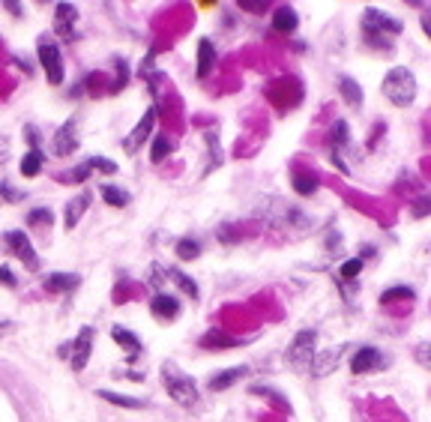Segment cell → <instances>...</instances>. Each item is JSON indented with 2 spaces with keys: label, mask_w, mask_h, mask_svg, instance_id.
Here are the masks:
<instances>
[{
  "label": "cell",
  "mask_w": 431,
  "mask_h": 422,
  "mask_svg": "<svg viewBox=\"0 0 431 422\" xmlns=\"http://www.w3.org/2000/svg\"><path fill=\"white\" fill-rule=\"evenodd\" d=\"M339 93L344 96V102H348L350 108H359V105H363V99H366L363 96V87H359V84L353 81L350 75H339Z\"/></svg>",
  "instance_id": "cell-24"
},
{
  "label": "cell",
  "mask_w": 431,
  "mask_h": 422,
  "mask_svg": "<svg viewBox=\"0 0 431 422\" xmlns=\"http://www.w3.org/2000/svg\"><path fill=\"white\" fill-rule=\"evenodd\" d=\"M216 69V45L210 39L198 42V78H207Z\"/></svg>",
  "instance_id": "cell-22"
},
{
  "label": "cell",
  "mask_w": 431,
  "mask_h": 422,
  "mask_svg": "<svg viewBox=\"0 0 431 422\" xmlns=\"http://www.w3.org/2000/svg\"><path fill=\"white\" fill-rule=\"evenodd\" d=\"M381 90L395 108H408V105H413V99H417V75L404 66H395L383 75Z\"/></svg>",
  "instance_id": "cell-4"
},
{
  "label": "cell",
  "mask_w": 431,
  "mask_h": 422,
  "mask_svg": "<svg viewBox=\"0 0 431 422\" xmlns=\"http://www.w3.org/2000/svg\"><path fill=\"white\" fill-rule=\"evenodd\" d=\"M0 285H6V288H19V279H15V273L10 270V266H0Z\"/></svg>",
  "instance_id": "cell-40"
},
{
  "label": "cell",
  "mask_w": 431,
  "mask_h": 422,
  "mask_svg": "<svg viewBox=\"0 0 431 422\" xmlns=\"http://www.w3.org/2000/svg\"><path fill=\"white\" fill-rule=\"evenodd\" d=\"M96 399H105L108 404H117V408H129V410H141V408H150L144 399H135V395H120V392H111V390H96Z\"/></svg>",
  "instance_id": "cell-23"
},
{
  "label": "cell",
  "mask_w": 431,
  "mask_h": 422,
  "mask_svg": "<svg viewBox=\"0 0 431 422\" xmlns=\"http://www.w3.org/2000/svg\"><path fill=\"white\" fill-rule=\"evenodd\" d=\"M3 10H10L12 15H21V6L19 3H3Z\"/></svg>",
  "instance_id": "cell-45"
},
{
  "label": "cell",
  "mask_w": 431,
  "mask_h": 422,
  "mask_svg": "<svg viewBox=\"0 0 431 422\" xmlns=\"http://www.w3.org/2000/svg\"><path fill=\"white\" fill-rule=\"evenodd\" d=\"M153 123H156V108H147V111H144V117L138 120V126L132 129V135L123 141V150L126 153H138V147H141V144L153 135Z\"/></svg>",
  "instance_id": "cell-11"
},
{
  "label": "cell",
  "mask_w": 431,
  "mask_h": 422,
  "mask_svg": "<svg viewBox=\"0 0 431 422\" xmlns=\"http://www.w3.org/2000/svg\"><path fill=\"white\" fill-rule=\"evenodd\" d=\"M266 3H252V0H243V3H240V10H249V12H261Z\"/></svg>",
  "instance_id": "cell-44"
},
{
  "label": "cell",
  "mask_w": 431,
  "mask_h": 422,
  "mask_svg": "<svg viewBox=\"0 0 431 422\" xmlns=\"http://www.w3.org/2000/svg\"><path fill=\"white\" fill-rule=\"evenodd\" d=\"M126 84H129V66L123 63V60H117V81H114V87H111V93L123 90Z\"/></svg>",
  "instance_id": "cell-38"
},
{
  "label": "cell",
  "mask_w": 431,
  "mask_h": 422,
  "mask_svg": "<svg viewBox=\"0 0 431 422\" xmlns=\"http://www.w3.org/2000/svg\"><path fill=\"white\" fill-rule=\"evenodd\" d=\"M36 54H39V63H42V72H45L48 84H54V87H60L66 78V66H63V54H60L57 42L48 36H39L36 42Z\"/></svg>",
  "instance_id": "cell-5"
},
{
  "label": "cell",
  "mask_w": 431,
  "mask_h": 422,
  "mask_svg": "<svg viewBox=\"0 0 431 422\" xmlns=\"http://www.w3.org/2000/svg\"><path fill=\"white\" fill-rule=\"evenodd\" d=\"M24 222H28L30 228H36V225L51 228V222H54V213H51L48 207H36V210H30L28 216H24Z\"/></svg>",
  "instance_id": "cell-34"
},
{
  "label": "cell",
  "mask_w": 431,
  "mask_h": 422,
  "mask_svg": "<svg viewBox=\"0 0 431 422\" xmlns=\"http://www.w3.org/2000/svg\"><path fill=\"white\" fill-rule=\"evenodd\" d=\"M111 339H114L120 348L129 354V359L141 357V341H138V335L132 330H126V326H111Z\"/></svg>",
  "instance_id": "cell-21"
},
{
  "label": "cell",
  "mask_w": 431,
  "mask_h": 422,
  "mask_svg": "<svg viewBox=\"0 0 431 422\" xmlns=\"http://www.w3.org/2000/svg\"><path fill=\"white\" fill-rule=\"evenodd\" d=\"M3 243H6V249L19 257V261L28 266L30 273H36L39 270V257H36V249H33V243L28 240V234L24 231H6L3 234Z\"/></svg>",
  "instance_id": "cell-8"
},
{
  "label": "cell",
  "mask_w": 431,
  "mask_h": 422,
  "mask_svg": "<svg viewBox=\"0 0 431 422\" xmlns=\"http://www.w3.org/2000/svg\"><path fill=\"white\" fill-rule=\"evenodd\" d=\"M165 275H171V279H174V285H177L180 291H183L186 297H192V299H198V297H201V291H198V285H195L192 279H189L186 273H180L177 266H165Z\"/></svg>",
  "instance_id": "cell-26"
},
{
  "label": "cell",
  "mask_w": 431,
  "mask_h": 422,
  "mask_svg": "<svg viewBox=\"0 0 431 422\" xmlns=\"http://www.w3.org/2000/svg\"><path fill=\"white\" fill-rule=\"evenodd\" d=\"M75 19H78V10L72 3H54V33L63 36L66 42L75 39V30H72Z\"/></svg>",
  "instance_id": "cell-13"
},
{
  "label": "cell",
  "mask_w": 431,
  "mask_h": 422,
  "mask_svg": "<svg viewBox=\"0 0 431 422\" xmlns=\"http://www.w3.org/2000/svg\"><path fill=\"white\" fill-rule=\"evenodd\" d=\"M249 374V366H231L225 368V372H219V374H213L210 381H207V386H210V392H225L231 390L240 377H246Z\"/></svg>",
  "instance_id": "cell-16"
},
{
  "label": "cell",
  "mask_w": 431,
  "mask_h": 422,
  "mask_svg": "<svg viewBox=\"0 0 431 422\" xmlns=\"http://www.w3.org/2000/svg\"><path fill=\"white\" fill-rule=\"evenodd\" d=\"M138 72H141V78H147V81H150V90L156 93V84H159V72H156V48H150V51H147V57L141 60V69H138Z\"/></svg>",
  "instance_id": "cell-30"
},
{
  "label": "cell",
  "mask_w": 431,
  "mask_h": 422,
  "mask_svg": "<svg viewBox=\"0 0 431 422\" xmlns=\"http://www.w3.org/2000/svg\"><path fill=\"white\" fill-rule=\"evenodd\" d=\"M162 386L168 390V395L174 399L180 408H195L198 404V383L186 372H180L177 363H162Z\"/></svg>",
  "instance_id": "cell-3"
},
{
  "label": "cell",
  "mask_w": 431,
  "mask_h": 422,
  "mask_svg": "<svg viewBox=\"0 0 431 422\" xmlns=\"http://www.w3.org/2000/svg\"><path fill=\"white\" fill-rule=\"evenodd\" d=\"M294 192L297 195H315L317 192V177L315 174H308V171H294Z\"/></svg>",
  "instance_id": "cell-29"
},
{
  "label": "cell",
  "mask_w": 431,
  "mask_h": 422,
  "mask_svg": "<svg viewBox=\"0 0 431 422\" xmlns=\"http://www.w3.org/2000/svg\"><path fill=\"white\" fill-rule=\"evenodd\" d=\"M401 30H404V24H401L399 19H392L390 12L372 10V6H368V10L363 12V33H366V42H368V45L390 51V48H392L390 36H399Z\"/></svg>",
  "instance_id": "cell-1"
},
{
  "label": "cell",
  "mask_w": 431,
  "mask_h": 422,
  "mask_svg": "<svg viewBox=\"0 0 431 422\" xmlns=\"http://www.w3.org/2000/svg\"><path fill=\"white\" fill-rule=\"evenodd\" d=\"M359 273H363V257H350V261H344L339 266V279L341 282H353Z\"/></svg>",
  "instance_id": "cell-35"
},
{
  "label": "cell",
  "mask_w": 431,
  "mask_h": 422,
  "mask_svg": "<svg viewBox=\"0 0 431 422\" xmlns=\"http://www.w3.org/2000/svg\"><path fill=\"white\" fill-rule=\"evenodd\" d=\"M297 28H299V19H297L294 6H275V12H273V30L282 33V36H288V33H294Z\"/></svg>",
  "instance_id": "cell-20"
},
{
  "label": "cell",
  "mask_w": 431,
  "mask_h": 422,
  "mask_svg": "<svg viewBox=\"0 0 431 422\" xmlns=\"http://www.w3.org/2000/svg\"><path fill=\"white\" fill-rule=\"evenodd\" d=\"M431 213V198H419L417 204H413V216L422 219V216H428Z\"/></svg>",
  "instance_id": "cell-41"
},
{
  "label": "cell",
  "mask_w": 431,
  "mask_h": 422,
  "mask_svg": "<svg viewBox=\"0 0 431 422\" xmlns=\"http://www.w3.org/2000/svg\"><path fill=\"white\" fill-rule=\"evenodd\" d=\"M204 141H207V153H210V162H207L204 174H210L213 168H219V165H222V147H219V138H216V132H207V135H204Z\"/></svg>",
  "instance_id": "cell-31"
},
{
  "label": "cell",
  "mask_w": 431,
  "mask_h": 422,
  "mask_svg": "<svg viewBox=\"0 0 431 422\" xmlns=\"http://www.w3.org/2000/svg\"><path fill=\"white\" fill-rule=\"evenodd\" d=\"M87 162H90L93 171H102V174H114V171H117V162H111L105 156H90Z\"/></svg>",
  "instance_id": "cell-37"
},
{
  "label": "cell",
  "mask_w": 431,
  "mask_h": 422,
  "mask_svg": "<svg viewBox=\"0 0 431 422\" xmlns=\"http://www.w3.org/2000/svg\"><path fill=\"white\" fill-rule=\"evenodd\" d=\"M78 147V138H75V120H66L54 135V153L57 156H72Z\"/></svg>",
  "instance_id": "cell-17"
},
{
  "label": "cell",
  "mask_w": 431,
  "mask_h": 422,
  "mask_svg": "<svg viewBox=\"0 0 431 422\" xmlns=\"http://www.w3.org/2000/svg\"><path fill=\"white\" fill-rule=\"evenodd\" d=\"M6 159H10V141H6V138H0V165H3Z\"/></svg>",
  "instance_id": "cell-43"
},
{
  "label": "cell",
  "mask_w": 431,
  "mask_h": 422,
  "mask_svg": "<svg viewBox=\"0 0 431 422\" xmlns=\"http://www.w3.org/2000/svg\"><path fill=\"white\" fill-rule=\"evenodd\" d=\"M99 192L102 198H105V204L108 207H129V201H132V195L126 192V189H120V186H99Z\"/></svg>",
  "instance_id": "cell-28"
},
{
  "label": "cell",
  "mask_w": 431,
  "mask_h": 422,
  "mask_svg": "<svg viewBox=\"0 0 431 422\" xmlns=\"http://www.w3.org/2000/svg\"><path fill=\"white\" fill-rule=\"evenodd\" d=\"M417 359H419V366L428 368V344H419L417 348Z\"/></svg>",
  "instance_id": "cell-42"
},
{
  "label": "cell",
  "mask_w": 431,
  "mask_h": 422,
  "mask_svg": "<svg viewBox=\"0 0 431 422\" xmlns=\"http://www.w3.org/2000/svg\"><path fill=\"white\" fill-rule=\"evenodd\" d=\"M19 201H24L21 189H15V186L6 183V180H0V204H19Z\"/></svg>",
  "instance_id": "cell-36"
},
{
  "label": "cell",
  "mask_w": 431,
  "mask_h": 422,
  "mask_svg": "<svg viewBox=\"0 0 431 422\" xmlns=\"http://www.w3.org/2000/svg\"><path fill=\"white\" fill-rule=\"evenodd\" d=\"M90 174H93V168H90V162H87V159H84V162H81V165H78V168H75V171H72V174H69V177H66V180H72V183H84V180H87Z\"/></svg>",
  "instance_id": "cell-39"
},
{
  "label": "cell",
  "mask_w": 431,
  "mask_h": 422,
  "mask_svg": "<svg viewBox=\"0 0 431 422\" xmlns=\"http://www.w3.org/2000/svg\"><path fill=\"white\" fill-rule=\"evenodd\" d=\"M171 153H174V141H171L168 135H156V138H153V147H150V162H153V165L165 162Z\"/></svg>",
  "instance_id": "cell-27"
},
{
  "label": "cell",
  "mask_w": 431,
  "mask_h": 422,
  "mask_svg": "<svg viewBox=\"0 0 431 422\" xmlns=\"http://www.w3.org/2000/svg\"><path fill=\"white\" fill-rule=\"evenodd\" d=\"M3 330H6V324H0V335H3Z\"/></svg>",
  "instance_id": "cell-46"
},
{
  "label": "cell",
  "mask_w": 431,
  "mask_h": 422,
  "mask_svg": "<svg viewBox=\"0 0 431 422\" xmlns=\"http://www.w3.org/2000/svg\"><path fill=\"white\" fill-rule=\"evenodd\" d=\"M150 312L156 321H174V317H180V299L174 294L159 291V294L150 299Z\"/></svg>",
  "instance_id": "cell-14"
},
{
  "label": "cell",
  "mask_w": 431,
  "mask_h": 422,
  "mask_svg": "<svg viewBox=\"0 0 431 422\" xmlns=\"http://www.w3.org/2000/svg\"><path fill=\"white\" fill-rule=\"evenodd\" d=\"M90 204H93V195H90V192H81L78 198H72V201L66 204V213H63V225H66L69 231H72V228L81 222V216H84V213H87V207H90Z\"/></svg>",
  "instance_id": "cell-19"
},
{
  "label": "cell",
  "mask_w": 431,
  "mask_h": 422,
  "mask_svg": "<svg viewBox=\"0 0 431 422\" xmlns=\"http://www.w3.org/2000/svg\"><path fill=\"white\" fill-rule=\"evenodd\" d=\"M344 350H348V344H341V348H330V350H317L315 359H312V366H308V368H312V374L315 377H326L333 368H339Z\"/></svg>",
  "instance_id": "cell-12"
},
{
  "label": "cell",
  "mask_w": 431,
  "mask_h": 422,
  "mask_svg": "<svg viewBox=\"0 0 431 422\" xmlns=\"http://www.w3.org/2000/svg\"><path fill=\"white\" fill-rule=\"evenodd\" d=\"M333 165L341 171V174H348V165H344V159H341V150L348 147V141H350V129H348V123L344 120H335V126H333Z\"/></svg>",
  "instance_id": "cell-15"
},
{
  "label": "cell",
  "mask_w": 431,
  "mask_h": 422,
  "mask_svg": "<svg viewBox=\"0 0 431 422\" xmlns=\"http://www.w3.org/2000/svg\"><path fill=\"white\" fill-rule=\"evenodd\" d=\"M383 366H386V357L377 348H372V344L357 348V350H353V357H350V372L353 374H372V372H377V368H383Z\"/></svg>",
  "instance_id": "cell-9"
},
{
  "label": "cell",
  "mask_w": 431,
  "mask_h": 422,
  "mask_svg": "<svg viewBox=\"0 0 431 422\" xmlns=\"http://www.w3.org/2000/svg\"><path fill=\"white\" fill-rule=\"evenodd\" d=\"M42 285H45V291H51V294H69V291H75L81 285V275H75V273H48Z\"/></svg>",
  "instance_id": "cell-18"
},
{
  "label": "cell",
  "mask_w": 431,
  "mask_h": 422,
  "mask_svg": "<svg viewBox=\"0 0 431 422\" xmlns=\"http://www.w3.org/2000/svg\"><path fill=\"white\" fill-rule=\"evenodd\" d=\"M270 201L275 207H266L264 201H261V207H257V216H261L266 225H273L279 231H303V228L312 225V219H308L299 207L284 204V201H279V198H270Z\"/></svg>",
  "instance_id": "cell-2"
},
{
  "label": "cell",
  "mask_w": 431,
  "mask_h": 422,
  "mask_svg": "<svg viewBox=\"0 0 431 422\" xmlns=\"http://www.w3.org/2000/svg\"><path fill=\"white\" fill-rule=\"evenodd\" d=\"M417 297V291L408 288V285H399V288H390L381 294V303H410Z\"/></svg>",
  "instance_id": "cell-32"
},
{
  "label": "cell",
  "mask_w": 431,
  "mask_h": 422,
  "mask_svg": "<svg viewBox=\"0 0 431 422\" xmlns=\"http://www.w3.org/2000/svg\"><path fill=\"white\" fill-rule=\"evenodd\" d=\"M177 255H180V261H195V257L201 255V243L192 240V237L177 240Z\"/></svg>",
  "instance_id": "cell-33"
},
{
  "label": "cell",
  "mask_w": 431,
  "mask_h": 422,
  "mask_svg": "<svg viewBox=\"0 0 431 422\" xmlns=\"http://www.w3.org/2000/svg\"><path fill=\"white\" fill-rule=\"evenodd\" d=\"M42 165H45V156H42V150L39 147H30L28 153H24V159H21V174L24 177H36L39 171H42Z\"/></svg>",
  "instance_id": "cell-25"
},
{
  "label": "cell",
  "mask_w": 431,
  "mask_h": 422,
  "mask_svg": "<svg viewBox=\"0 0 431 422\" xmlns=\"http://www.w3.org/2000/svg\"><path fill=\"white\" fill-rule=\"evenodd\" d=\"M243 344H249V339L231 335V333L222 330V326H216V330L201 335V348L204 350H234V348H243Z\"/></svg>",
  "instance_id": "cell-10"
},
{
  "label": "cell",
  "mask_w": 431,
  "mask_h": 422,
  "mask_svg": "<svg viewBox=\"0 0 431 422\" xmlns=\"http://www.w3.org/2000/svg\"><path fill=\"white\" fill-rule=\"evenodd\" d=\"M63 354L69 357L72 372H84L90 363V354H93V326H81V333L75 335L69 348H63Z\"/></svg>",
  "instance_id": "cell-7"
},
{
  "label": "cell",
  "mask_w": 431,
  "mask_h": 422,
  "mask_svg": "<svg viewBox=\"0 0 431 422\" xmlns=\"http://www.w3.org/2000/svg\"><path fill=\"white\" fill-rule=\"evenodd\" d=\"M315 344H317V330H299L294 335V341H291V348L284 350V359H288L294 368H306L312 366L315 359Z\"/></svg>",
  "instance_id": "cell-6"
}]
</instances>
